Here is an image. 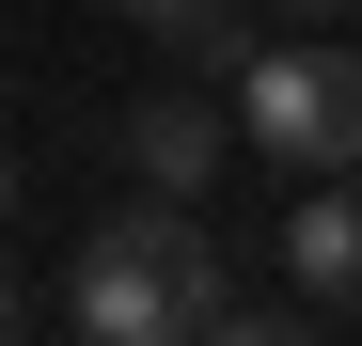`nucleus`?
I'll use <instances>...</instances> for the list:
<instances>
[{
	"label": "nucleus",
	"mask_w": 362,
	"mask_h": 346,
	"mask_svg": "<svg viewBox=\"0 0 362 346\" xmlns=\"http://www.w3.org/2000/svg\"><path fill=\"white\" fill-rule=\"evenodd\" d=\"M64 330L79 346H205V330H236L221 237L189 205H110L79 237V268H64Z\"/></svg>",
	"instance_id": "1"
},
{
	"label": "nucleus",
	"mask_w": 362,
	"mask_h": 346,
	"mask_svg": "<svg viewBox=\"0 0 362 346\" xmlns=\"http://www.w3.org/2000/svg\"><path fill=\"white\" fill-rule=\"evenodd\" d=\"M236 142H252V157H284L299 189L362 173V47H331V32L252 47V64H236Z\"/></svg>",
	"instance_id": "2"
},
{
	"label": "nucleus",
	"mask_w": 362,
	"mask_h": 346,
	"mask_svg": "<svg viewBox=\"0 0 362 346\" xmlns=\"http://www.w3.org/2000/svg\"><path fill=\"white\" fill-rule=\"evenodd\" d=\"M127 173L158 205H189V189H221V95L205 79H173V95H142L127 110Z\"/></svg>",
	"instance_id": "3"
},
{
	"label": "nucleus",
	"mask_w": 362,
	"mask_h": 346,
	"mask_svg": "<svg viewBox=\"0 0 362 346\" xmlns=\"http://www.w3.org/2000/svg\"><path fill=\"white\" fill-rule=\"evenodd\" d=\"M284 268H299V299H362V173L284 205Z\"/></svg>",
	"instance_id": "4"
},
{
	"label": "nucleus",
	"mask_w": 362,
	"mask_h": 346,
	"mask_svg": "<svg viewBox=\"0 0 362 346\" xmlns=\"http://www.w3.org/2000/svg\"><path fill=\"white\" fill-rule=\"evenodd\" d=\"M110 16H142V32H173V47H205V32L236 16V0H110Z\"/></svg>",
	"instance_id": "5"
},
{
	"label": "nucleus",
	"mask_w": 362,
	"mask_h": 346,
	"mask_svg": "<svg viewBox=\"0 0 362 346\" xmlns=\"http://www.w3.org/2000/svg\"><path fill=\"white\" fill-rule=\"evenodd\" d=\"M205 346H331L315 315H236V330H205Z\"/></svg>",
	"instance_id": "6"
},
{
	"label": "nucleus",
	"mask_w": 362,
	"mask_h": 346,
	"mask_svg": "<svg viewBox=\"0 0 362 346\" xmlns=\"http://www.w3.org/2000/svg\"><path fill=\"white\" fill-rule=\"evenodd\" d=\"M284 16H299V32H346V16H362V0H284Z\"/></svg>",
	"instance_id": "7"
}]
</instances>
